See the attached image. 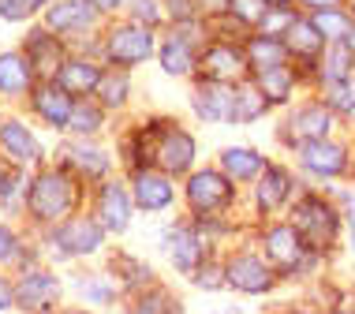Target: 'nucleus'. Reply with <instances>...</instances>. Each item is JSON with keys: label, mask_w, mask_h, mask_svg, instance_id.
Segmentation results:
<instances>
[{"label": "nucleus", "mask_w": 355, "mask_h": 314, "mask_svg": "<svg viewBox=\"0 0 355 314\" xmlns=\"http://www.w3.org/2000/svg\"><path fill=\"white\" fill-rule=\"evenodd\" d=\"M12 254H15V236H12V228H8V225H0V262L12 259Z\"/></svg>", "instance_id": "45"}, {"label": "nucleus", "mask_w": 355, "mask_h": 314, "mask_svg": "<svg viewBox=\"0 0 355 314\" xmlns=\"http://www.w3.org/2000/svg\"><path fill=\"white\" fill-rule=\"evenodd\" d=\"M195 112L209 123L217 120H232V109H236V87H228V82H217V79H202L195 90Z\"/></svg>", "instance_id": "16"}, {"label": "nucleus", "mask_w": 355, "mask_h": 314, "mask_svg": "<svg viewBox=\"0 0 355 314\" xmlns=\"http://www.w3.org/2000/svg\"><path fill=\"white\" fill-rule=\"evenodd\" d=\"M288 53H295L300 60H318L325 53V37L318 34V26L311 19H295L288 26Z\"/></svg>", "instance_id": "28"}, {"label": "nucleus", "mask_w": 355, "mask_h": 314, "mask_svg": "<svg viewBox=\"0 0 355 314\" xmlns=\"http://www.w3.org/2000/svg\"><path fill=\"white\" fill-rule=\"evenodd\" d=\"M236 198V187H232V176L217 173V168H202L187 180V206L202 217H214V213H225Z\"/></svg>", "instance_id": "4"}, {"label": "nucleus", "mask_w": 355, "mask_h": 314, "mask_svg": "<svg viewBox=\"0 0 355 314\" xmlns=\"http://www.w3.org/2000/svg\"><path fill=\"white\" fill-rule=\"evenodd\" d=\"M56 292H60V281H56L53 273H31V277L15 288V303L19 307H31V311H45L56 299Z\"/></svg>", "instance_id": "25"}, {"label": "nucleus", "mask_w": 355, "mask_h": 314, "mask_svg": "<svg viewBox=\"0 0 355 314\" xmlns=\"http://www.w3.org/2000/svg\"><path fill=\"white\" fill-rule=\"evenodd\" d=\"M131 195L120 184H105L98 195V225L105 232H123L131 225Z\"/></svg>", "instance_id": "18"}, {"label": "nucleus", "mask_w": 355, "mask_h": 314, "mask_svg": "<svg viewBox=\"0 0 355 314\" xmlns=\"http://www.w3.org/2000/svg\"><path fill=\"white\" fill-rule=\"evenodd\" d=\"M300 161H303V168H306L311 176L333 180V176H344V168H348V150H344L340 142L314 139V142H303Z\"/></svg>", "instance_id": "11"}, {"label": "nucleus", "mask_w": 355, "mask_h": 314, "mask_svg": "<svg viewBox=\"0 0 355 314\" xmlns=\"http://www.w3.org/2000/svg\"><path fill=\"white\" fill-rule=\"evenodd\" d=\"M352 4H355V0H352Z\"/></svg>", "instance_id": "54"}, {"label": "nucleus", "mask_w": 355, "mask_h": 314, "mask_svg": "<svg viewBox=\"0 0 355 314\" xmlns=\"http://www.w3.org/2000/svg\"><path fill=\"white\" fill-rule=\"evenodd\" d=\"M19 187H23V173H19V168L0 165V198H12Z\"/></svg>", "instance_id": "42"}, {"label": "nucleus", "mask_w": 355, "mask_h": 314, "mask_svg": "<svg viewBox=\"0 0 355 314\" xmlns=\"http://www.w3.org/2000/svg\"><path fill=\"white\" fill-rule=\"evenodd\" d=\"M105 243V228L90 217H64L60 225L53 228V247L68 259H79V254H94Z\"/></svg>", "instance_id": "5"}, {"label": "nucleus", "mask_w": 355, "mask_h": 314, "mask_svg": "<svg viewBox=\"0 0 355 314\" xmlns=\"http://www.w3.org/2000/svg\"><path fill=\"white\" fill-rule=\"evenodd\" d=\"M135 314H176V303H172L165 292H150L135 303Z\"/></svg>", "instance_id": "40"}, {"label": "nucleus", "mask_w": 355, "mask_h": 314, "mask_svg": "<svg viewBox=\"0 0 355 314\" xmlns=\"http://www.w3.org/2000/svg\"><path fill=\"white\" fill-rule=\"evenodd\" d=\"M75 202H79V187H75L68 168H45L26 187V209H31L34 221H64V217H71Z\"/></svg>", "instance_id": "1"}, {"label": "nucleus", "mask_w": 355, "mask_h": 314, "mask_svg": "<svg viewBox=\"0 0 355 314\" xmlns=\"http://www.w3.org/2000/svg\"><path fill=\"white\" fill-rule=\"evenodd\" d=\"M165 251L172 265H176L180 273H195L198 265H202V236L195 232V228H168L165 232Z\"/></svg>", "instance_id": "17"}, {"label": "nucleus", "mask_w": 355, "mask_h": 314, "mask_svg": "<svg viewBox=\"0 0 355 314\" xmlns=\"http://www.w3.org/2000/svg\"><path fill=\"white\" fill-rule=\"evenodd\" d=\"M266 4H270V8H288L292 0H266Z\"/></svg>", "instance_id": "51"}, {"label": "nucleus", "mask_w": 355, "mask_h": 314, "mask_svg": "<svg viewBox=\"0 0 355 314\" xmlns=\"http://www.w3.org/2000/svg\"><path fill=\"white\" fill-rule=\"evenodd\" d=\"M306 8H311V12H322V8H337L340 0H303Z\"/></svg>", "instance_id": "49"}, {"label": "nucleus", "mask_w": 355, "mask_h": 314, "mask_svg": "<svg viewBox=\"0 0 355 314\" xmlns=\"http://www.w3.org/2000/svg\"><path fill=\"white\" fill-rule=\"evenodd\" d=\"M94 19H98V12L90 8V0H56V4L45 8V26H49L56 37L90 30Z\"/></svg>", "instance_id": "14"}, {"label": "nucleus", "mask_w": 355, "mask_h": 314, "mask_svg": "<svg viewBox=\"0 0 355 314\" xmlns=\"http://www.w3.org/2000/svg\"><path fill=\"white\" fill-rule=\"evenodd\" d=\"M325 105L340 116H355V82L348 79H325Z\"/></svg>", "instance_id": "33"}, {"label": "nucleus", "mask_w": 355, "mask_h": 314, "mask_svg": "<svg viewBox=\"0 0 355 314\" xmlns=\"http://www.w3.org/2000/svg\"><path fill=\"white\" fill-rule=\"evenodd\" d=\"M101 75L105 71L94 60H86V56H68V60H64V68L56 71V82H60L71 98H86V94L98 90Z\"/></svg>", "instance_id": "19"}, {"label": "nucleus", "mask_w": 355, "mask_h": 314, "mask_svg": "<svg viewBox=\"0 0 355 314\" xmlns=\"http://www.w3.org/2000/svg\"><path fill=\"white\" fill-rule=\"evenodd\" d=\"M31 105H34V112L49 123V128H68L75 98L56 79H49V82H37V87L31 90Z\"/></svg>", "instance_id": "12"}, {"label": "nucleus", "mask_w": 355, "mask_h": 314, "mask_svg": "<svg viewBox=\"0 0 355 314\" xmlns=\"http://www.w3.org/2000/svg\"><path fill=\"white\" fill-rule=\"evenodd\" d=\"M120 273L128 281H150V270H146V265H139L135 259H120Z\"/></svg>", "instance_id": "44"}, {"label": "nucleus", "mask_w": 355, "mask_h": 314, "mask_svg": "<svg viewBox=\"0 0 355 314\" xmlns=\"http://www.w3.org/2000/svg\"><path fill=\"white\" fill-rule=\"evenodd\" d=\"M12 303H15V292L8 288V281H4V277H0V311H8Z\"/></svg>", "instance_id": "47"}, {"label": "nucleus", "mask_w": 355, "mask_h": 314, "mask_svg": "<svg viewBox=\"0 0 355 314\" xmlns=\"http://www.w3.org/2000/svg\"><path fill=\"white\" fill-rule=\"evenodd\" d=\"M198 64H202V79H217V82H236L251 64H247V53L236 49L232 42H214L198 53Z\"/></svg>", "instance_id": "8"}, {"label": "nucleus", "mask_w": 355, "mask_h": 314, "mask_svg": "<svg viewBox=\"0 0 355 314\" xmlns=\"http://www.w3.org/2000/svg\"><path fill=\"white\" fill-rule=\"evenodd\" d=\"M172 180L165 173H150V168H139L135 180H131V202L139 209H146V213H161V209L172 206Z\"/></svg>", "instance_id": "13"}, {"label": "nucleus", "mask_w": 355, "mask_h": 314, "mask_svg": "<svg viewBox=\"0 0 355 314\" xmlns=\"http://www.w3.org/2000/svg\"><path fill=\"white\" fill-rule=\"evenodd\" d=\"M195 281L202 288H217V284H225V270H202V273H195Z\"/></svg>", "instance_id": "46"}, {"label": "nucleus", "mask_w": 355, "mask_h": 314, "mask_svg": "<svg viewBox=\"0 0 355 314\" xmlns=\"http://www.w3.org/2000/svg\"><path fill=\"white\" fill-rule=\"evenodd\" d=\"M329 128H333V109H329V105H303V109L292 116V123H288L292 139H300V142L325 139V135H329Z\"/></svg>", "instance_id": "21"}, {"label": "nucleus", "mask_w": 355, "mask_h": 314, "mask_svg": "<svg viewBox=\"0 0 355 314\" xmlns=\"http://www.w3.org/2000/svg\"><path fill=\"white\" fill-rule=\"evenodd\" d=\"M0 154L12 161V165L26 168L42 157V142L34 139V131L23 120H4L0 123Z\"/></svg>", "instance_id": "15"}, {"label": "nucleus", "mask_w": 355, "mask_h": 314, "mask_svg": "<svg viewBox=\"0 0 355 314\" xmlns=\"http://www.w3.org/2000/svg\"><path fill=\"white\" fill-rule=\"evenodd\" d=\"M292 23H295V15L288 12V8H270L258 30H262V34H270V37H277V34H288V26H292Z\"/></svg>", "instance_id": "38"}, {"label": "nucleus", "mask_w": 355, "mask_h": 314, "mask_svg": "<svg viewBox=\"0 0 355 314\" xmlns=\"http://www.w3.org/2000/svg\"><path fill=\"white\" fill-rule=\"evenodd\" d=\"M34 90V71L19 53H0V94L4 98H19V94Z\"/></svg>", "instance_id": "24"}, {"label": "nucleus", "mask_w": 355, "mask_h": 314, "mask_svg": "<svg viewBox=\"0 0 355 314\" xmlns=\"http://www.w3.org/2000/svg\"><path fill=\"white\" fill-rule=\"evenodd\" d=\"M225 284H232L236 292H247V296H262L273 288V270L254 254H236L225 265Z\"/></svg>", "instance_id": "10"}, {"label": "nucleus", "mask_w": 355, "mask_h": 314, "mask_svg": "<svg viewBox=\"0 0 355 314\" xmlns=\"http://www.w3.org/2000/svg\"><path fill=\"white\" fill-rule=\"evenodd\" d=\"M266 165H270V161L251 146H228L225 154H220V168L232 180H258L266 173Z\"/></svg>", "instance_id": "26"}, {"label": "nucleus", "mask_w": 355, "mask_h": 314, "mask_svg": "<svg viewBox=\"0 0 355 314\" xmlns=\"http://www.w3.org/2000/svg\"><path fill=\"white\" fill-rule=\"evenodd\" d=\"M64 60H68V53H64L60 37H56L49 26H37V30L26 34V64H31L34 79H42V82L56 79V71L64 68Z\"/></svg>", "instance_id": "6"}, {"label": "nucleus", "mask_w": 355, "mask_h": 314, "mask_svg": "<svg viewBox=\"0 0 355 314\" xmlns=\"http://www.w3.org/2000/svg\"><path fill=\"white\" fill-rule=\"evenodd\" d=\"M288 195H292V176L281 165H266V176H258V206L270 213L288 202Z\"/></svg>", "instance_id": "27"}, {"label": "nucleus", "mask_w": 355, "mask_h": 314, "mask_svg": "<svg viewBox=\"0 0 355 314\" xmlns=\"http://www.w3.org/2000/svg\"><path fill=\"white\" fill-rule=\"evenodd\" d=\"M165 4H168V15L176 19V23H191V19H195L198 0H165Z\"/></svg>", "instance_id": "43"}, {"label": "nucleus", "mask_w": 355, "mask_h": 314, "mask_svg": "<svg viewBox=\"0 0 355 314\" xmlns=\"http://www.w3.org/2000/svg\"><path fill=\"white\" fill-rule=\"evenodd\" d=\"M37 314H49V311H37Z\"/></svg>", "instance_id": "52"}, {"label": "nucleus", "mask_w": 355, "mask_h": 314, "mask_svg": "<svg viewBox=\"0 0 355 314\" xmlns=\"http://www.w3.org/2000/svg\"><path fill=\"white\" fill-rule=\"evenodd\" d=\"M311 23L318 26V34L325 37V42H344L348 37V30H352V19L340 12V8H322V12H314L311 15Z\"/></svg>", "instance_id": "32"}, {"label": "nucleus", "mask_w": 355, "mask_h": 314, "mask_svg": "<svg viewBox=\"0 0 355 314\" xmlns=\"http://www.w3.org/2000/svg\"><path fill=\"white\" fill-rule=\"evenodd\" d=\"M42 8H49V0H0V19H8V23H23V19L37 15Z\"/></svg>", "instance_id": "37"}, {"label": "nucleus", "mask_w": 355, "mask_h": 314, "mask_svg": "<svg viewBox=\"0 0 355 314\" xmlns=\"http://www.w3.org/2000/svg\"><path fill=\"white\" fill-rule=\"evenodd\" d=\"M101 98L105 109H120L123 101H128V94H131V79H128V71L123 68H112V71H105L101 75V82H98V90H94Z\"/></svg>", "instance_id": "31"}, {"label": "nucleus", "mask_w": 355, "mask_h": 314, "mask_svg": "<svg viewBox=\"0 0 355 314\" xmlns=\"http://www.w3.org/2000/svg\"><path fill=\"white\" fill-rule=\"evenodd\" d=\"M292 87H295V75L292 68H270V71H258V90L266 94V101L270 105H284L292 98Z\"/></svg>", "instance_id": "29"}, {"label": "nucleus", "mask_w": 355, "mask_h": 314, "mask_svg": "<svg viewBox=\"0 0 355 314\" xmlns=\"http://www.w3.org/2000/svg\"><path fill=\"white\" fill-rule=\"evenodd\" d=\"M292 228L303 236V243L306 247H329L333 240H337V232H340V217H337V209H333L325 198H314V195H306L300 206H295V213H292Z\"/></svg>", "instance_id": "3"}, {"label": "nucleus", "mask_w": 355, "mask_h": 314, "mask_svg": "<svg viewBox=\"0 0 355 314\" xmlns=\"http://www.w3.org/2000/svg\"><path fill=\"white\" fill-rule=\"evenodd\" d=\"M228 12L236 15L239 26H262L270 4H266V0H228Z\"/></svg>", "instance_id": "36"}, {"label": "nucleus", "mask_w": 355, "mask_h": 314, "mask_svg": "<svg viewBox=\"0 0 355 314\" xmlns=\"http://www.w3.org/2000/svg\"><path fill=\"white\" fill-rule=\"evenodd\" d=\"M157 53V37H153L150 26L142 23H120L105 34V60L112 68H135V64H146L150 56Z\"/></svg>", "instance_id": "2"}, {"label": "nucleus", "mask_w": 355, "mask_h": 314, "mask_svg": "<svg viewBox=\"0 0 355 314\" xmlns=\"http://www.w3.org/2000/svg\"><path fill=\"white\" fill-rule=\"evenodd\" d=\"M153 161L165 176H180L195 165V139L180 128H161L157 142H153Z\"/></svg>", "instance_id": "7"}, {"label": "nucleus", "mask_w": 355, "mask_h": 314, "mask_svg": "<svg viewBox=\"0 0 355 314\" xmlns=\"http://www.w3.org/2000/svg\"><path fill=\"white\" fill-rule=\"evenodd\" d=\"M64 161L68 168H75V176H86V180H105L109 176V154L94 142H75V146L64 150Z\"/></svg>", "instance_id": "22"}, {"label": "nucleus", "mask_w": 355, "mask_h": 314, "mask_svg": "<svg viewBox=\"0 0 355 314\" xmlns=\"http://www.w3.org/2000/svg\"><path fill=\"white\" fill-rule=\"evenodd\" d=\"M266 94L258 90V82H239L236 87V109H232V120L239 123H251L258 116H266Z\"/></svg>", "instance_id": "30"}, {"label": "nucleus", "mask_w": 355, "mask_h": 314, "mask_svg": "<svg viewBox=\"0 0 355 314\" xmlns=\"http://www.w3.org/2000/svg\"><path fill=\"white\" fill-rule=\"evenodd\" d=\"M247 64L254 68V75L258 71H270V68H284L288 64V45L281 42V37H270V34H258V37H251L247 42Z\"/></svg>", "instance_id": "23"}, {"label": "nucleus", "mask_w": 355, "mask_h": 314, "mask_svg": "<svg viewBox=\"0 0 355 314\" xmlns=\"http://www.w3.org/2000/svg\"><path fill=\"white\" fill-rule=\"evenodd\" d=\"M101 123H105V105L75 101L71 120H68V131H75V135H94V131H101Z\"/></svg>", "instance_id": "34"}, {"label": "nucleus", "mask_w": 355, "mask_h": 314, "mask_svg": "<svg viewBox=\"0 0 355 314\" xmlns=\"http://www.w3.org/2000/svg\"><path fill=\"white\" fill-rule=\"evenodd\" d=\"M79 292H83L90 303H109L112 296H116V292H112V284L105 281V277H83V281H79Z\"/></svg>", "instance_id": "39"}, {"label": "nucleus", "mask_w": 355, "mask_h": 314, "mask_svg": "<svg viewBox=\"0 0 355 314\" xmlns=\"http://www.w3.org/2000/svg\"><path fill=\"white\" fill-rule=\"evenodd\" d=\"M344 45H348V49L355 53V26H352V30H348V37H344Z\"/></svg>", "instance_id": "50"}, {"label": "nucleus", "mask_w": 355, "mask_h": 314, "mask_svg": "<svg viewBox=\"0 0 355 314\" xmlns=\"http://www.w3.org/2000/svg\"><path fill=\"white\" fill-rule=\"evenodd\" d=\"M131 12H135V19H142V23L150 26H161V4L157 0H131Z\"/></svg>", "instance_id": "41"}, {"label": "nucleus", "mask_w": 355, "mask_h": 314, "mask_svg": "<svg viewBox=\"0 0 355 314\" xmlns=\"http://www.w3.org/2000/svg\"><path fill=\"white\" fill-rule=\"evenodd\" d=\"M157 60H161V68H165V75H176V79H184V75L195 71L198 53H195V45H191V37H187L184 30H176V34H168L165 42H161Z\"/></svg>", "instance_id": "20"}, {"label": "nucleus", "mask_w": 355, "mask_h": 314, "mask_svg": "<svg viewBox=\"0 0 355 314\" xmlns=\"http://www.w3.org/2000/svg\"><path fill=\"white\" fill-rule=\"evenodd\" d=\"M262 243H266V259H270L273 265L295 270V265H306V262H311V251H306L303 236L295 232L292 225H273V228H266Z\"/></svg>", "instance_id": "9"}, {"label": "nucleus", "mask_w": 355, "mask_h": 314, "mask_svg": "<svg viewBox=\"0 0 355 314\" xmlns=\"http://www.w3.org/2000/svg\"><path fill=\"white\" fill-rule=\"evenodd\" d=\"M300 314H306V311H300Z\"/></svg>", "instance_id": "53"}, {"label": "nucleus", "mask_w": 355, "mask_h": 314, "mask_svg": "<svg viewBox=\"0 0 355 314\" xmlns=\"http://www.w3.org/2000/svg\"><path fill=\"white\" fill-rule=\"evenodd\" d=\"M120 4H128V0H90L94 12H116Z\"/></svg>", "instance_id": "48"}, {"label": "nucleus", "mask_w": 355, "mask_h": 314, "mask_svg": "<svg viewBox=\"0 0 355 314\" xmlns=\"http://www.w3.org/2000/svg\"><path fill=\"white\" fill-rule=\"evenodd\" d=\"M355 68V53L344 42H333V49L322 56V75L325 79H348Z\"/></svg>", "instance_id": "35"}]
</instances>
